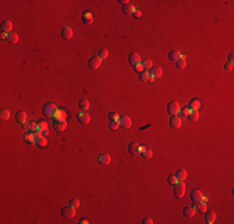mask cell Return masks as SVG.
Masks as SVG:
<instances>
[{"label": "cell", "instance_id": "cell-34", "mask_svg": "<svg viewBox=\"0 0 234 224\" xmlns=\"http://www.w3.org/2000/svg\"><path fill=\"white\" fill-rule=\"evenodd\" d=\"M66 117H68V112H65L62 110H57V112L55 115V118H57V120H66Z\"/></svg>", "mask_w": 234, "mask_h": 224}, {"label": "cell", "instance_id": "cell-18", "mask_svg": "<svg viewBox=\"0 0 234 224\" xmlns=\"http://www.w3.org/2000/svg\"><path fill=\"white\" fill-rule=\"evenodd\" d=\"M26 113H25L24 111H18L16 112V116H15V118H16V122H19L21 124H24L25 122H26Z\"/></svg>", "mask_w": 234, "mask_h": 224}, {"label": "cell", "instance_id": "cell-31", "mask_svg": "<svg viewBox=\"0 0 234 224\" xmlns=\"http://www.w3.org/2000/svg\"><path fill=\"white\" fill-rule=\"evenodd\" d=\"M176 66H177V69H179V70L184 69L186 67V57L181 55V59L176 61Z\"/></svg>", "mask_w": 234, "mask_h": 224}, {"label": "cell", "instance_id": "cell-51", "mask_svg": "<svg viewBox=\"0 0 234 224\" xmlns=\"http://www.w3.org/2000/svg\"><path fill=\"white\" fill-rule=\"evenodd\" d=\"M22 130H24V131H29V126H28V123H24V124H22Z\"/></svg>", "mask_w": 234, "mask_h": 224}, {"label": "cell", "instance_id": "cell-38", "mask_svg": "<svg viewBox=\"0 0 234 224\" xmlns=\"http://www.w3.org/2000/svg\"><path fill=\"white\" fill-rule=\"evenodd\" d=\"M120 127V123L118 121H111L110 123H108V128H110L111 131H116L117 128Z\"/></svg>", "mask_w": 234, "mask_h": 224}, {"label": "cell", "instance_id": "cell-47", "mask_svg": "<svg viewBox=\"0 0 234 224\" xmlns=\"http://www.w3.org/2000/svg\"><path fill=\"white\" fill-rule=\"evenodd\" d=\"M133 69H135V71H136V72H138V73H141L142 71H143V67L141 66V64H140V65H137V66H135Z\"/></svg>", "mask_w": 234, "mask_h": 224}, {"label": "cell", "instance_id": "cell-24", "mask_svg": "<svg viewBox=\"0 0 234 224\" xmlns=\"http://www.w3.org/2000/svg\"><path fill=\"white\" fill-rule=\"evenodd\" d=\"M35 143H36L38 147H40V148H45V147L47 146V139H46L45 137L36 136V142H35Z\"/></svg>", "mask_w": 234, "mask_h": 224}, {"label": "cell", "instance_id": "cell-27", "mask_svg": "<svg viewBox=\"0 0 234 224\" xmlns=\"http://www.w3.org/2000/svg\"><path fill=\"white\" fill-rule=\"evenodd\" d=\"M2 29H3L4 32H9V34H10V31H11V29H13V24H11V21H9V20L3 21V24H2Z\"/></svg>", "mask_w": 234, "mask_h": 224}, {"label": "cell", "instance_id": "cell-26", "mask_svg": "<svg viewBox=\"0 0 234 224\" xmlns=\"http://www.w3.org/2000/svg\"><path fill=\"white\" fill-rule=\"evenodd\" d=\"M196 208L199 213H204L207 211V202L206 201H200V202H197L196 203Z\"/></svg>", "mask_w": 234, "mask_h": 224}, {"label": "cell", "instance_id": "cell-52", "mask_svg": "<svg viewBox=\"0 0 234 224\" xmlns=\"http://www.w3.org/2000/svg\"><path fill=\"white\" fill-rule=\"evenodd\" d=\"M233 60H234V55L230 54V55H229V64H233Z\"/></svg>", "mask_w": 234, "mask_h": 224}, {"label": "cell", "instance_id": "cell-45", "mask_svg": "<svg viewBox=\"0 0 234 224\" xmlns=\"http://www.w3.org/2000/svg\"><path fill=\"white\" fill-rule=\"evenodd\" d=\"M132 15L135 16L136 19H138V18H141V16L143 15V14H142V11H141L140 9H137V10H135V11H133V14H132Z\"/></svg>", "mask_w": 234, "mask_h": 224}, {"label": "cell", "instance_id": "cell-11", "mask_svg": "<svg viewBox=\"0 0 234 224\" xmlns=\"http://www.w3.org/2000/svg\"><path fill=\"white\" fill-rule=\"evenodd\" d=\"M190 199H192V202H194V203L200 202L203 199V193L200 192V190H198V189L192 190V192H190Z\"/></svg>", "mask_w": 234, "mask_h": 224}, {"label": "cell", "instance_id": "cell-39", "mask_svg": "<svg viewBox=\"0 0 234 224\" xmlns=\"http://www.w3.org/2000/svg\"><path fill=\"white\" fill-rule=\"evenodd\" d=\"M107 56H108V51H107L106 49H101V50L98 51V57H100L101 60L107 59Z\"/></svg>", "mask_w": 234, "mask_h": 224}, {"label": "cell", "instance_id": "cell-49", "mask_svg": "<svg viewBox=\"0 0 234 224\" xmlns=\"http://www.w3.org/2000/svg\"><path fill=\"white\" fill-rule=\"evenodd\" d=\"M118 3H121V4H122V5L124 6V5H127V4L130 3V1H128V0H120V1H118Z\"/></svg>", "mask_w": 234, "mask_h": 224}, {"label": "cell", "instance_id": "cell-4", "mask_svg": "<svg viewBox=\"0 0 234 224\" xmlns=\"http://www.w3.org/2000/svg\"><path fill=\"white\" fill-rule=\"evenodd\" d=\"M101 62H102V60L100 59L98 56H92V57H91V59L88 60L87 65H88V67H90L91 70H97L100 66H101Z\"/></svg>", "mask_w": 234, "mask_h": 224}, {"label": "cell", "instance_id": "cell-22", "mask_svg": "<svg viewBox=\"0 0 234 224\" xmlns=\"http://www.w3.org/2000/svg\"><path fill=\"white\" fill-rule=\"evenodd\" d=\"M174 176H176V178L178 179V182H183V181L187 178V171H184V169H178L177 173H176Z\"/></svg>", "mask_w": 234, "mask_h": 224}, {"label": "cell", "instance_id": "cell-23", "mask_svg": "<svg viewBox=\"0 0 234 224\" xmlns=\"http://www.w3.org/2000/svg\"><path fill=\"white\" fill-rule=\"evenodd\" d=\"M25 141H26L28 143H30V145H34L36 142V133H34V132L26 133V135H25Z\"/></svg>", "mask_w": 234, "mask_h": 224}, {"label": "cell", "instance_id": "cell-9", "mask_svg": "<svg viewBox=\"0 0 234 224\" xmlns=\"http://www.w3.org/2000/svg\"><path fill=\"white\" fill-rule=\"evenodd\" d=\"M97 161H98L100 164H102V166H108L111 163V157L107 153H101V154H98Z\"/></svg>", "mask_w": 234, "mask_h": 224}, {"label": "cell", "instance_id": "cell-2", "mask_svg": "<svg viewBox=\"0 0 234 224\" xmlns=\"http://www.w3.org/2000/svg\"><path fill=\"white\" fill-rule=\"evenodd\" d=\"M173 193H174L176 198H182L186 193V184L183 183V182H177V183L174 184Z\"/></svg>", "mask_w": 234, "mask_h": 224}, {"label": "cell", "instance_id": "cell-37", "mask_svg": "<svg viewBox=\"0 0 234 224\" xmlns=\"http://www.w3.org/2000/svg\"><path fill=\"white\" fill-rule=\"evenodd\" d=\"M0 118H2L3 121L9 120L10 118V112L8 111V110H3L2 112H0Z\"/></svg>", "mask_w": 234, "mask_h": 224}, {"label": "cell", "instance_id": "cell-36", "mask_svg": "<svg viewBox=\"0 0 234 224\" xmlns=\"http://www.w3.org/2000/svg\"><path fill=\"white\" fill-rule=\"evenodd\" d=\"M141 66L143 67V70H148L152 67V61L149 59H146L145 61H141Z\"/></svg>", "mask_w": 234, "mask_h": 224}, {"label": "cell", "instance_id": "cell-8", "mask_svg": "<svg viewBox=\"0 0 234 224\" xmlns=\"http://www.w3.org/2000/svg\"><path fill=\"white\" fill-rule=\"evenodd\" d=\"M170 124H171V127L174 128V130L179 128L182 126V120H181V117H179V116H177V115L172 116L171 120H170Z\"/></svg>", "mask_w": 234, "mask_h": 224}, {"label": "cell", "instance_id": "cell-43", "mask_svg": "<svg viewBox=\"0 0 234 224\" xmlns=\"http://www.w3.org/2000/svg\"><path fill=\"white\" fill-rule=\"evenodd\" d=\"M70 205H71V207H74V208H79V205H80V201H79V199H76V198H74V199H71Z\"/></svg>", "mask_w": 234, "mask_h": 224}, {"label": "cell", "instance_id": "cell-17", "mask_svg": "<svg viewBox=\"0 0 234 224\" xmlns=\"http://www.w3.org/2000/svg\"><path fill=\"white\" fill-rule=\"evenodd\" d=\"M149 75L153 77V79H158V77H161L162 76V69L160 67V66H156V67H152L151 70H149Z\"/></svg>", "mask_w": 234, "mask_h": 224}, {"label": "cell", "instance_id": "cell-14", "mask_svg": "<svg viewBox=\"0 0 234 224\" xmlns=\"http://www.w3.org/2000/svg\"><path fill=\"white\" fill-rule=\"evenodd\" d=\"M82 22L86 25H91L94 22V16L90 11H85L82 14Z\"/></svg>", "mask_w": 234, "mask_h": 224}, {"label": "cell", "instance_id": "cell-42", "mask_svg": "<svg viewBox=\"0 0 234 224\" xmlns=\"http://www.w3.org/2000/svg\"><path fill=\"white\" fill-rule=\"evenodd\" d=\"M108 117H110V121H118L121 116H120L118 113H117V112H111Z\"/></svg>", "mask_w": 234, "mask_h": 224}, {"label": "cell", "instance_id": "cell-53", "mask_svg": "<svg viewBox=\"0 0 234 224\" xmlns=\"http://www.w3.org/2000/svg\"><path fill=\"white\" fill-rule=\"evenodd\" d=\"M86 223H88L87 219H81V220H80V224H86Z\"/></svg>", "mask_w": 234, "mask_h": 224}, {"label": "cell", "instance_id": "cell-46", "mask_svg": "<svg viewBox=\"0 0 234 224\" xmlns=\"http://www.w3.org/2000/svg\"><path fill=\"white\" fill-rule=\"evenodd\" d=\"M224 69L227 70V71H232L233 70V64H229V62H227L224 65Z\"/></svg>", "mask_w": 234, "mask_h": 224}, {"label": "cell", "instance_id": "cell-3", "mask_svg": "<svg viewBox=\"0 0 234 224\" xmlns=\"http://www.w3.org/2000/svg\"><path fill=\"white\" fill-rule=\"evenodd\" d=\"M181 110V107H179V103L177 101H171L168 103V106H167V112H168L170 115L174 116V115H177Z\"/></svg>", "mask_w": 234, "mask_h": 224}, {"label": "cell", "instance_id": "cell-29", "mask_svg": "<svg viewBox=\"0 0 234 224\" xmlns=\"http://www.w3.org/2000/svg\"><path fill=\"white\" fill-rule=\"evenodd\" d=\"M135 10H136V9H135V6L131 5V4H127V5H124V6L122 7L123 14H126V15H132Z\"/></svg>", "mask_w": 234, "mask_h": 224}, {"label": "cell", "instance_id": "cell-25", "mask_svg": "<svg viewBox=\"0 0 234 224\" xmlns=\"http://www.w3.org/2000/svg\"><path fill=\"white\" fill-rule=\"evenodd\" d=\"M77 118H79V121L82 123V124H87L88 122H90V116L86 113V112H82V113H79V116H77Z\"/></svg>", "mask_w": 234, "mask_h": 224}, {"label": "cell", "instance_id": "cell-48", "mask_svg": "<svg viewBox=\"0 0 234 224\" xmlns=\"http://www.w3.org/2000/svg\"><path fill=\"white\" fill-rule=\"evenodd\" d=\"M142 223H145V224H152L153 222H152V219H149V218H145Z\"/></svg>", "mask_w": 234, "mask_h": 224}, {"label": "cell", "instance_id": "cell-20", "mask_svg": "<svg viewBox=\"0 0 234 224\" xmlns=\"http://www.w3.org/2000/svg\"><path fill=\"white\" fill-rule=\"evenodd\" d=\"M149 77H151V75H149V71H147V70H143L141 73H138V79L142 82H148Z\"/></svg>", "mask_w": 234, "mask_h": 224}, {"label": "cell", "instance_id": "cell-15", "mask_svg": "<svg viewBox=\"0 0 234 224\" xmlns=\"http://www.w3.org/2000/svg\"><path fill=\"white\" fill-rule=\"evenodd\" d=\"M72 34L74 32H72V29L70 26H65L61 31V36H62L64 40H70L72 37Z\"/></svg>", "mask_w": 234, "mask_h": 224}, {"label": "cell", "instance_id": "cell-44", "mask_svg": "<svg viewBox=\"0 0 234 224\" xmlns=\"http://www.w3.org/2000/svg\"><path fill=\"white\" fill-rule=\"evenodd\" d=\"M177 182H178V179L176 178V176H170V177H168V183H170V184L174 186L176 183H177Z\"/></svg>", "mask_w": 234, "mask_h": 224}, {"label": "cell", "instance_id": "cell-30", "mask_svg": "<svg viewBox=\"0 0 234 224\" xmlns=\"http://www.w3.org/2000/svg\"><path fill=\"white\" fill-rule=\"evenodd\" d=\"M79 107L82 110V111H87L88 110V107H90V102H88V100L86 98H82L80 100V102H79Z\"/></svg>", "mask_w": 234, "mask_h": 224}, {"label": "cell", "instance_id": "cell-40", "mask_svg": "<svg viewBox=\"0 0 234 224\" xmlns=\"http://www.w3.org/2000/svg\"><path fill=\"white\" fill-rule=\"evenodd\" d=\"M190 109H189V107H183V109L181 110V116H182V117H188V115L190 113Z\"/></svg>", "mask_w": 234, "mask_h": 224}, {"label": "cell", "instance_id": "cell-6", "mask_svg": "<svg viewBox=\"0 0 234 224\" xmlns=\"http://www.w3.org/2000/svg\"><path fill=\"white\" fill-rule=\"evenodd\" d=\"M75 209L76 208H74V207H65V208H62L61 211V214H62V217L64 218H68V219H71L75 217V214H76V212H75Z\"/></svg>", "mask_w": 234, "mask_h": 224}, {"label": "cell", "instance_id": "cell-5", "mask_svg": "<svg viewBox=\"0 0 234 224\" xmlns=\"http://www.w3.org/2000/svg\"><path fill=\"white\" fill-rule=\"evenodd\" d=\"M52 126H54V128L56 131L62 132V131H65L66 126H68V121H66V120H57V118H55L54 122H52Z\"/></svg>", "mask_w": 234, "mask_h": 224}, {"label": "cell", "instance_id": "cell-13", "mask_svg": "<svg viewBox=\"0 0 234 224\" xmlns=\"http://www.w3.org/2000/svg\"><path fill=\"white\" fill-rule=\"evenodd\" d=\"M128 61H130V64H131V66H137V65H140L141 64V59H140V55L138 54H136V52H133V54H131L130 55V57H128Z\"/></svg>", "mask_w": 234, "mask_h": 224}, {"label": "cell", "instance_id": "cell-21", "mask_svg": "<svg viewBox=\"0 0 234 224\" xmlns=\"http://www.w3.org/2000/svg\"><path fill=\"white\" fill-rule=\"evenodd\" d=\"M189 109L192 111H198L199 110V107H200V101L198 98H194V100H192V101L189 102Z\"/></svg>", "mask_w": 234, "mask_h": 224}, {"label": "cell", "instance_id": "cell-33", "mask_svg": "<svg viewBox=\"0 0 234 224\" xmlns=\"http://www.w3.org/2000/svg\"><path fill=\"white\" fill-rule=\"evenodd\" d=\"M199 118V112L198 111H190V113L188 115V120L192 122H197Z\"/></svg>", "mask_w": 234, "mask_h": 224}, {"label": "cell", "instance_id": "cell-19", "mask_svg": "<svg viewBox=\"0 0 234 224\" xmlns=\"http://www.w3.org/2000/svg\"><path fill=\"white\" fill-rule=\"evenodd\" d=\"M183 214L188 218H192L196 214V208H193V207H184L183 208Z\"/></svg>", "mask_w": 234, "mask_h": 224}, {"label": "cell", "instance_id": "cell-1", "mask_svg": "<svg viewBox=\"0 0 234 224\" xmlns=\"http://www.w3.org/2000/svg\"><path fill=\"white\" fill-rule=\"evenodd\" d=\"M57 107L54 105V103H46V105H44V107H43V113H44V116L45 117H47V118H52V117H55V115H56V112H57Z\"/></svg>", "mask_w": 234, "mask_h": 224}, {"label": "cell", "instance_id": "cell-32", "mask_svg": "<svg viewBox=\"0 0 234 224\" xmlns=\"http://www.w3.org/2000/svg\"><path fill=\"white\" fill-rule=\"evenodd\" d=\"M168 59L171 60V61H177V60H179L181 59V54L178 52V51H171L170 52V55H168Z\"/></svg>", "mask_w": 234, "mask_h": 224}, {"label": "cell", "instance_id": "cell-7", "mask_svg": "<svg viewBox=\"0 0 234 224\" xmlns=\"http://www.w3.org/2000/svg\"><path fill=\"white\" fill-rule=\"evenodd\" d=\"M118 123H120V127L122 128H130L132 126V121L128 116H121L118 120Z\"/></svg>", "mask_w": 234, "mask_h": 224}, {"label": "cell", "instance_id": "cell-35", "mask_svg": "<svg viewBox=\"0 0 234 224\" xmlns=\"http://www.w3.org/2000/svg\"><path fill=\"white\" fill-rule=\"evenodd\" d=\"M28 126H29V131L30 132H38V130H39V126H38V122L36 121H31V122H29L28 123Z\"/></svg>", "mask_w": 234, "mask_h": 224}, {"label": "cell", "instance_id": "cell-12", "mask_svg": "<svg viewBox=\"0 0 234 224\" xmlns=\"http://www.w3.org/2000/svg\"><path fill=\"white\" fill-rule=\"evenodd\" d=\"M204 213H206V215H204V220H206V223H208V224H213V223L215 222V218H217L215 213L212 212V211H208V212L206 211Z\"/></svg>", "mask_w": 234, "mask_h": 224}, {"label": "cell", "instance_id": "cell-16", "mask_svg": "<svg viewBox=\"0 0 234 224\" xmlns=\"http://www.w3.org/2000/svg\"><path fill=\"white\" fill-rule=\"evenodd\" d=\"M143 158L146 160H149L152 157V149L151 148H148V147H145V146H142L141 147V153H140Z\"/></svg>", "mask_w": 234, "mask_h": 224}, {"label": "cell", "instance_id": "cell-50", "mask_svg": "<svg viewBox=\"0 0 234 224\" xmlns=\"http://www.w3.org/2000/svg\"><path fill=\"white\" fill-rule=\"evenodd\" d=\"M0 37H2V39H6V37H8V35H6V32H4V31H2V34H0Z\"/></svg>", "mask_w": 234, "mask_h": 224}, {"label": "cell", "instance_id": "cell-41", "mask_svg": "<svg viewBox=\"0 0 234 224\" xmlns=\"http://www.w3.org/2000/svg\"><path fill=\"white\" fill-rule=\"evenodd\" d=\"M38 126H39V130H45V128H49V127H47V122H46V121H44V120L38 121Z\"/></svg>", "mask_w": 234, "mask_h": 224}, {"label": "cell", "instance_id": "cell-28", "mask_svg": "<svg viewBox=\"0 0 234 224\" xmlns=\"http://www.w3.org/2000/svg\"><path fill=\"white\" fill-rule=\"evenodd\" d=\"M8 43H10V44H18V41H19V36L14 34V32H10V34H8Z\"/></svg>", "mask_w": 234, "mask_h": 224}, {"label": "cell", "instance_id": "cell-10", "mask_svg": "<svg viewBox=\"0 0 234 224\" xmlns=\"http://www.w3.org/2000/svg\"><path fill=\"white\" fill-rule=\"evenodd\" d=\"M141 147H142V146H140L137 142H132V143H130V146H128V151H130V153H131L132 156H137V154L141 153Z\"/></svg>", "mask_w": 234, "mask_h": 224}]
</instances>
